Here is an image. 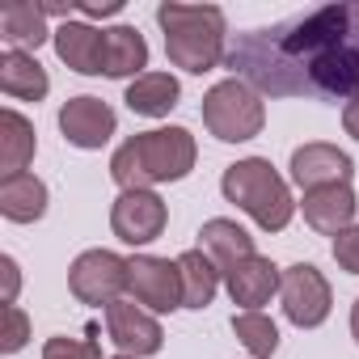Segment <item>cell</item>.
I'll return each mask as SVG.
<instances>
[{"instance_id":"4316f807","label":"cell","mask_w":359,"mask_h":359,"mask_svg":"<svg viewBox=\"0 0 359 359\" xmlns=\"http://www.w3.org/2000/svg\"><path fill=\"white\" fill-rule=\"evenodd\" d=\"M334 262L346 275H359V224H351V229H342L334 237Z\"/></svg>"},{"instance_id":"cb8c5ba5","label":"cell","mask_w":359,"mask_h":359,"mask_svg":"<svg viewBox=\"0 0 359 359\" xmlns=\"http://www.w3.org/2000/svg\"><path fill=\"white\" fill-rule=\"evenodd\" d=\"M233 334L254 359H271L279 351V325L266 313H233Z\"/></svg>"},{"instance_id":"5b68a950","label":"cell","mask_w":359,"mask_h":359,"mask_svg":"<svg viewBox=\"0 0 359 359\" xmlns=\"http://www.w3.org/2000/svg\"><path fill=\"white\" fill-rule=\"evenodd\" d=\"M199 114H203V127H208L216 140H224V144H245V140H254V135L262 131V123H266L262 93H258L254 85H245L241 76H229V81L212 85V89L203 93Z\"/></svg>"},{"instance_id":"6da1fadb","label":"cell","mask_w":359,"mask_h":359,"mask_svg":"<svg viewBox=\"0 0 359 359\" xmlns=\"http://www.w3.org/2000/svg\"><path fill=\"white\" fill-rule=\"evenodd\" d=\"M229 68L271 97L351 102L359 93V5H325L283 26L241 34Z\"/></svg>"},{"instance_id":"4dcf8cb0","label":"cell","mask_w":359,"mask_h":359,"mask_svg":"<svg viewBox=\"0 0 359 359\" xmlns=\"http://www.w3.org/2000/svg\"><path fill=\"white\" fill-rule=\"evenodd\" d=\"M351 334H355V342H359V300L351 304Z\"/></svg>"},{"instance_id":"3957f363","label":"cell","mask_w":359,"mask_h":359,"mask_svg":"<svg viewBox=\"0 0 359 359\" xmlns=\"http://www.w3.org/2000/svg\"><path fill=\"white\" fill-rule=\"evenodd\" d=\"M156 26L165 30V55L173 68L203 76L229 60V22L216 5H156Z\"/></svg>"},{"instance_id":"277c9868","label":"cell","mask_w":359,"mask_h":359,"mask_svg":"<svg viewBox=\"0 0 359 359\" xmlns=\"http://www.w3.org/2000/svg\"><path fill=\"white\" fill-rule=\"evenodd\" d=\"M220 191L229 203H237L262 233H283L296 216V199L292 187L275 173V165L266 156H245L233 161L220 177Z\"/></svg>"},{"instance_id":"e0dca14e","label":"cell","mask_w":359,"mask_h":359,"mask_svg":"<svg viewBox=\"0 0 359 359\" xmlns=\"http://www.w3.org/2000/svg\"><path fill=\"white\" fill-rule=\"evenodd\" d=\"M0 39H5L13 51H39L47 39H55V30L47 26V13L39 0H9L0 9Z\"/></svg>"},{"instance_id":"7a4b0ae2","label":"cell","mask_w":359,"mask_h":359,"mask_svg":"<svg viewBox=\"0 0 359 359\" xmlns=\"http://www.w3.org/2000/svg\"><path fill=\"white\" fill-rule=\"evenodd\" d=\"M199 161V144L187 127H156L135 131L110 156V177L118 191H152L161 182H182Z\"/></svg>"},{"instance_id":"484cf974","label":"cell","mask_w":359,"mask_h":359,"mask_svg":"<svg viewBox=\"0 0 359 359\" xmlns=\"http://www.w3.org/2000/svg\"><path fill=\"white\" fill-rule=\"evenodd\" d=\"M26 342H30V317H26L18 304H5V334H0V351H5V355H18Z\"/></svg>"},{"instance_id":"8992f818","label":"cell","mask_w":359,"mask_h":359,"mask_svg":"<svg viewBox=\"0 0 359 359\" xmlns=\"http://www.w3.org/2000/svg\"><path fill=\"white\" fill-rule=\"evenodd\" d=\"M127 279H131V266L114 250H85L68 266V292L93 309H110L127 292Z\"/></svg>"},{"instance_id":"1f68e13d","label":"cell","mask_w":359,"mask_h":359,"mask_svg":"<svg viewBox=\"0 0 359 359\" xmlns=\"http://www.w3.org/2000/svg\"><path fill=\"white\" fill-rule=\"evenodd\" d=\"M114 359H135V355H114Z\"/></svg>"},{"instance_id":"f546056e","label":"cell","mask_w":359,"mask_h":359,"mask_svg":"<svg viewBox=\"0 0 359 359\" xmlns=\"http://www.w3.org/2000/svg\"><path fill=\"white\" fill-rule=\"evenodd\" d=\"M342 127H346V135H351V140H359V93L342 106Z\"/></svg>"},{"instance_id":"d4e9b609","label":"cell","mask_w":359,"mask_h":359,"mask_svg":"<svg viewBox=\"0 0 359 359\" xmlns=\"http://www.w3.org/2000/svg\"><path fill=\"white\" fill-rule=\"evenodd\" d=\"M43 359H102V346L93 338H68V334H55L43 342Z\"/></svg>"},{"instance_id":"ffe728a7","label":"cell","mask_w":359,"mask_h":359,"mask_svg":"<svg viewBox=\"0 0 359 359\" xmlns=\"http://www.w3.org/2000/svg\"><path fill=\"white\" fill-rule=\"evenodd\" d=\"M199 250L229 275L237 262H245V258H254V237L237 224V220H229V216H216V220H208L203 229H199Z\"/></svg>"},{"instance_id":"83f0119b","label":"cell","mask_w":359,"mask_h":359,"mask_svg":"<svg viewBox=\"0 0 359 359\" xmlns=\"http://www.w3.org/2000/svg\"><path fill=\"white\" fill-rule=\"evenodd\" d=\"M0 271H5V304H18V287H22V271H18V258H0Z\"/></svg>"},{"instance_id":"7c38bea8","label":"cell","mask_w":359,"mask_h":359,"mask_svg":"<svg viewBox=\"0 0 359 359\" xmlns=\"http://www.w3.org/2000/svg\"><path fill=\"white\" fill-rule=\"evenodd\" d=\"M106 334L118 346V355H135V359L156 355L165 346V330H161L156 313H148L131 300H114L106 309Z\"/></svg>"},{"instance_id":"4fadbf2b","label":"cell","mask_w":359,"mask_h":359,"mask_svg":"<svg viewBox=\"0 0 359 359\" xmlns=\"http://www.w3.org/2000/svg\"><path fill=\"white\" fill-rule=\"evenodd\" d=\"M224 287H229V300L241 304V313H262V304H271V296L283 287V271L271 258L254 254L224 275Z\"/></svg>"},{"instance_id":"5bb4252c","label":"cell","mask_w":359,"mask_h":359,"mask_svg":"<svg viewBox=\"0 0 359 359\" xmlns=\"http://www.w3.org/2000/svg\"><path fill=\"white\" fill-rule=\"evenodd\" d=\"M300 212H304V224H309V229H317V233H325V237H338L342 229L355 224L359 199H355L351 182H346V187H321V191H309V195H304Z\"/></svg>"},{"instance_id":"44dd1931","label":"cell","mask_w":359,"mask_h":359,"mask_svg":"<svg viewBox=\"0 0 359 359\" xmlns=\"http://www.w3.org/2000/svg\"><path fill=\"white\" fill-rule=\"evenodd\" d=\"M34 152H39L34 123H30L26 114H18L13 106L0 110V177L26 173V165L34 161Z\"/></svg>"},{"instance_id":"9c48e42d","label":"cell","mask_w":359,"mask_h":359,"mask_svg":"<svg viewBox=\"0 0 359 359\" xmlns=\"http://www.w3.org/2000/svg\"><path fill=\"white\" fill-rule=\"evenodd\" d=\"M169 208L156 191H123L110 208V229L123 245H148L165 233Z\"/></svg>"},{"instance_id":"2e32d148","label":"cell","mask_w":359,"mask_h":359,"mask_svg":"<svg viewBox=\"0 0 359 359\" xmlns=\"http://www.w3.org/2000/svg\"><path fill=\"white\" fill-rule=\"evenodd\" d=\"M0 93L13 102H43L51 93V76L47 68L30 55V51H5L0 55Z\"/></svg>"},{"instance_id":"7402d4cb","label":"cell","mask_w":359,"mask_h":359,"mask_svg":"<svg viewBox=\"0 0 359 359\" xmlns=\"http://www.w3.org/2000/svg\"><path fill=\"white\" fill-rule=\"evenodd\" d=\"M177 97H182V85H177V76L173 72H144V76H135L131 85H127V106H131V114H144V118H165L173 106H177Z\"/></svg>"},{"instance_id":"52a82bcc","label":"cell","mask_w":359,"mask_h":359,"mask_svg":"<svg viewBox=\"0 0 359 359\" xmlns=\"http://www.w3.org/2000/svg\"><path fill=\"white\" fill-rule=\"evenodd\" d=\"M279 300H283V317L296 330H317L330 317V309H334V292H330L325 275L313 262H296V266L283 271Z\"/></svg>"},{"instance_id":"8fae6325","label":"cell","mask_w":359,"mask_h":359,"mask_svg":"<svg viewBox=\"0 0 359 359\" xmlns=\"http://www.w3.org/2000/svg\"><path fill=\"white\" fill-rule=\"evenodd\" d=\"M292 182L309 195V191H321V187H346L355 177V161L338 148V144H325V140H313V144H300L292 152Z\"/></svg>"},{"instance_id":"603a6c76","label":"cell","mask_w":359,"mask_h":359,"mask_svg":"<svg viewBox=\"0 0 359 359\" xmlns=\"http://www.w3.org/2000/svg\"><path fill=\"white\" fill-rule=\"evenodd\" d=\"M177 262V275H182V309H208L220 292V266L203 254V250H187Z\"/></svg>"},{"instance_id":"ac0fdd59","label":"cell","mask_w":359,"mask_h":359,"mask_svg":"<svg viewBox=\"0 0 359 359\" xmlns=\"http://www.w3.org/2000/svg\"><path fill=\"white\" fill-rule=\"evenodd\" d=\"M0 216L13 224H34L47 216V182L26 173H9L0 177Z\"/></svg>"},{"instance_id":"30bf717a","label":"cell","mask_w":359,"mask_h":359,"mask_svg":"<svg viewBox=\"0 0 359 359\" xmlns=\"http://www.w3.org/2000/svg\"><path fill=\"white\" fill-rule=\"evenodd\" d=\"M114 127H118V114L110 110V102H102V97H93V93L68 97V102L60 106V131H64V140H68L72 148H81V152L106 148L110 135H114Z\"/></svg>"},{"instance_id":"9a60e30c","label":"cell","mask_w":359,"mask_h":359,"mask_svg":"<svg viewBox=\"0 0 359 359\" xmlns=\"http://www.w3.org/2000/svg\"><path fill=\"white\" fill-rule=\"evenodd\" d=\"M102 76L110 81H127V76H144L148 68V43L135 26H110L102 30Z\"/></svg>"},{"instance_id":"ba28073f","label":"cell","mask_w":359,"mask_h":359,"mask_svg":"<svg viewBox=\"0 0 359 359\" xmlns=\"http://www.w3.org/2000/svg\"><path fill=\"white\" fill-rule=\"evenodd\" d=\"M127 266H131L127 292L135 296L140 309H148V313L182 309V275H177V262L156 258V254H135V258H127Z\"/></svg>"},{"instance_id":"f1b7e54d","label":"cell","mask_w":359,"mask_h":359,"mask_svg":"<svg viewBox=\"0 0 359 359\" xmlns=\"http://www.w3.org/2000/svg\"><path fill=\"white\" fill-rule=\"evenodd\" d=\"M76 13H85V18H114V13H123V0H102V5H76Z\"/></svg>"},{"instance_id":"d6986e66","label":"cell","mask_w":359,"mask_h":359,"mask_svg":"<svg viewBox=\"0 0 359 359\" xmlns=\"http://www.w3.org/2000/svg\"><path fill=\"white\" fill-rule=\"evenodd\" d=\"M102 30H93L89 22H64L60 30H55V55L72 68V72H81V76H102Z\"/></svg>"}]
</instances>
